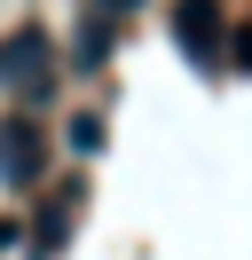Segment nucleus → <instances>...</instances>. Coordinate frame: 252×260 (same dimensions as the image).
<instances>
[{"label": "nucleus", "mask_w": 252, "mask_h": 260, "mask_svg": "<svg viewBox=\"0 0 252 260\" xmlns=\"http://www.w3.org/2000/svg\"><path fill=\"white\" fill-rule=\"evenodd\" d=\"M103 8H142V0H103Z\"/></svg>", "instance_id": "39448f33"}, {"label": "nucleus", "mask_w": 252, "mask_h": 260, "mask_svg": "<svg viewBox=\"0 0 252 260\" xmlns=\"http://www.w3.org/2000/svg\"><path fill=\"white\" fill-rule=\"evenodd\" d=\"M173 32H181V48L197 55V63H220V16L205 8V0H189L181 16H173Z\"/></svg>", "instance_id": "f03ea898"}, {"label": "nucleus", "mask_w": 252, "mask_h": 260, "mask_svg": "<svg viewBox=\"0 0 252 260\" xmlns=\"http://www.w3.org/2000/svg\"><path fill=\"white\" fill-rule=\"evenodd\" d=\"M71 150H103V118H71Z\"/></svg>", "instance_id": "20e7f679"}, {"label": "nucleus", "mask_w": 252, "mask_h": 260, "mask_svg": "<svg viewBox=\"0 0 252 260\" xmlns=\"http://www.w3.org/2000/svg\"><path fill=\"white\" fill-rule=\"evenodd\" d=\"M0 87H16V95H47L55 87V40L40 24H16L0 40Z\"/></svg>", "instance_id": "f257e3e1"}, {"label": "nucleus", "mask_w": 252, "mask_h": 260, "mask_svg": "<svg viewBox=\"0 0 252 260\" xmlns=\"http://www.w3.org/2000/svg\"><path fill=\"white\" fill-rule=\"evenodd\" d=\"M0 174H8V189H24V181L40 174V134H32V126H8V150H0Z\"/></svg>", "instance_id": "7ed1b4c3"}]
</instances>
